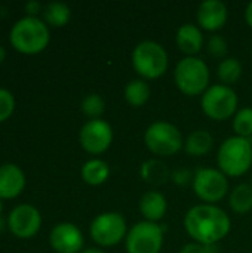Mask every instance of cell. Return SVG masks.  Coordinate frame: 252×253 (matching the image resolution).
<instances>
[{
  "mask_svg": "<svg viewBox=\"0 0 252 253\" xmlns=\"http://www.w3.org/2000/svg\"><path fill=\"white\" fill-rule=\"evenodd\" d=\"M187 234L201 245H218L230 233L232 222L229 215L215 205H196L184 216Z\"/></svg>",
  "mask_w": 252,
  "mask_h": 253,
  "instance_id": "1",
  "label": "cell"
},
{
  "mask_svg": "<svg viewBox=\"0 0 252 253\" xmlns=\"http://www.w3.org/2000/svg\"><path fill=\"white\" fill-rule=\"evenodd\" d=\"M10 44L24 55L43 52L50 40L48 24L37 16H24L18 19L10 30Z\"/></svg>",
  "mask_w": 252,
  "mask_h": 253,
  "instance_id": "2",
  "label": "cell"
},
{
  "mask_svg": "<svg viewBox=\"0 0 252 253\" xmlns=\"http://www.w3.org/2000/svg\"><path fill=\"white\" fill-rule=\"evenodd\" d=\"M217 163L226 176H242L252 165L251 138L230 136L224 139L217 153Z\"/></svg>",
  "mask_w": 252,
  "mask_h": 253,
  "instance_id": "3",
  "label": "cell"
},
{
  "mask_svg": "<svg viewBox=\"0 0 252 253\" xmlns=\"http://www.w3.org/2000/svg\"><path fill=\"white\" fill-rule=\"evenodd\" d=\"M132 65L143 79H159L168 70V52L154 40H143L132 50Z\"/></svg>",
  "mask_w": 252,
  "mask_h": 253,
  "instance_id": "4",
  "label": "cell"
},
{
  "mask_svg": "<svg viewBox=\"0 0 252 253\" xmlns=\"http://www.w3.org/2000/svg\"><path fill=\"white\" fill-rule=\"evenodd\" d=\"M174 80L184 95H203L209 87V68L206 62L198 56H184L175 65Z\"/></svg>",
  "mask_w": 252,
  "mask_h": 253,
  "instance_id": "5",
  "label": "cell"
},
{
  "mask_svg": "<svg viewBox=\"0 0 252 253\" xmlns=\"http://www.w3.org/2000/svg\"><path fill=\"white\" fill-rule=\"evenodd\" d=\"M147 148L162 157L174 156L184 147L181 130L169 122H154L144 132Z\"/></svg>",
  "mask_w": 252,
  "mask_h": 253,
  "instance_id": "6",
  "label": "cell"
},
{
  "mask_svg": "<svg viewBox=\"0 0 252 253\" xmlns=\"http://www.w3.org/2000/svg\"><path fill=\"white\" fill-rule=\"evenodd\" d=\"M238 95L236 92L226 84H212L202 95L201 105L203 113L217 122L230 119L238 111Z\"/></svg>",
  "mask_w": 252,
  "mask_h": 253,
  "instance_id": "7",
  "label": "cell"
},
{
  "mask_svg": "<svg viewBox=\"0 0 252 253\" xmlns=\"http://www.w3.org/2000/svg\"><path fill=\"white\" fill-rule=\"evenodd\" d=\"M165 228L157 222L140 221L126 234L125 248L128 253H159L163 246Z\"/></svg>",
  "mask_w": 252,
  "mask_h": 253,
  "instance_id": "8",
  "label": "cell"
},
{
  "mask_svg": "<svg viewBox=\"0 0 252 253\" xmlns=\"http://www.w3.org/2000/svg\"><path fill=\"white\" fill-rule=\"evenodd\" d=\"M89 234L92 240L100 248H111L119 245L126 239L128 228L125 218L117 212L100 213L89 227Z\"/></svg>",
  "mask_w": 252,
  "mask_h": 253,
  "instance_id": "9",
  "label": "cell"
},
{
  "mask_svg": "<svg viewBox=\"0 0 252 253\" xmlns=\"http://www.w3.org/2000/svg\"><path fill=\"white\" fill-rule=\"evenodd\" d=\"M195 194L208 205L221 202L229 193V179L220 170L214 168H201L193 176Z\"/></svg>",
  "mask_w": 252,
  "mask_h": 253,
  "instance_id": "10",
  "label": "cell"
},
{
  "mask_svg": "<svg viewBox=\"0 0 252 253\" xmlns=\"http://www.w3.org/2000/svg\"><path fill=\"white\" fill-rule=\"evenodd\" d=\"M82 148L89 154H102L113 142V129L108 122L102 119L88 120L79 133Z\"/></svg>",
  "mask_w": 252,
  "mask_h": 253,
  "instance_id": "11",
  "label": "cell"
},
{
  "mask_svg": "<svg viewBox=\"0 0 252 253\" xmlns=\"http://www.w3.org/2000/svg\"><path fill=\"white\" fill-rule=\"evenodd\" d=\"M10 233L22 240L34 237L42 227V215L37 208L31 205H19L13 208L7 218Z\"/></svg>",
  "mask_w": 252,
  "mask_h": 253,
  "instance_id": "12",
  "label": "cell"
},
{
  "mask_svg": "<svg viewBox=\"0 0 252 253\" xmlns=\"http://www.w3.org/2000/svg\"><path fill=\"white\" fill-rule=\"evenodd\" d=\"M50 248L56 253H80L83 251V234L71 222L56 224L49 236Z\"/></svg>",
  "mask_w": 252,
  "mask_h": 253,
  "instance_id": "13",
  "label": "cell"
},
{
  "mask_svg": "<svg viewBox=\"0 0 252 253\" xmlns=\"http://www.w3.org/2000/svg\"><path fill=\"white\" fill-rule=\"evenodd\" d=\"M198 24L206 31H217L224 27L229 18V9L221 0H206L198 7Z\"/></svg>",
  "mask_w": 252,
  "mask_h": 253,
  "instance_id": "14",
  "label": "cell"
},
{
  "mask_svg": "<svg viewBox=\"0 0 252 253\" xmlns=\"http://www.w3.org/2000/svg\"><path fill=\"white\" fill-rule=\"evenodd\" d=\"M25 187V175L15 163H4L0 166V199H15Z\"/></svg>",
  "mask_w": 252,
  "mask_h": 253,
  "instance_id": "15",
  "label": "cell"
},
{
  "mask_svg": "<svg viewBox=\"0 0 252 253\" xmlns=\"http://www.w3.org/2000/svg\"><path fill=\"white\" fill-rule=\"evenodd\" d=\"M175 42L178 49L187 56H196L203 46V34L201 27L186 22L177 30Z\"/></svg>",
  "mask_w": 252,
  "mask_h": 253,
  "instance_id": "16",
  "label": "cell"
},
{
  "mask_svg": "<svg viewBox=\"0 0 252 253\" xmlns=\"http://www.w3.org/2000/svg\"><path fill=\"white\" fill-rule=\"evenodd\" d=\"M168 209V202L160 191L151 190L141 196L140 199V212L144 216V221L157 222L160 221Z\"/></svg>",
  "mask_w": 252,
  "mask_h": 253,
  "instance_id": "17",
  "label": "cell"
},
{
  "mask_svg": "<svg viewBox=\"0 0 252 253\" xmlns=\"http://www.w3.org/2000/svg\"><path fill=\"white\" fill-rule=\"evenodd\" d=\"M214 147V136L205 129H196L184 141V150L189 156L202 157L206 156Z\"/></svg>",
  "mask_w": 252,
  "mask_h": 253,
  "instance_id": "18",
  "label": "cell"
},
{
  "mask_svg": "<svg viewBox=\"0 0 252 253\" xmlns=\"http://www.w3.org/2000/svg\"><path fill=\"white\" fill-rule=\"evenodd\" d=\"M140 172H141V178L151 185H163L165 182H168V179H171V172L168 165L159 159L146 160L141 165Z\"/></svg>",
  "mask_w": 252,
  "mask_h": 253,
  "instance_id": "19",
  "label": "cell"
},
{
  "mask_svg": "<svg viewBox=\"0 0 252 253\" xmlns=\"http://www.w3.org/2000/svg\"><path fill=\"white\" fill-rule=\"evenodd\" d=\"M82 179L89 185H101L110 176V168L107 162L101 159H91L83 163L80 169Z\"/></svg>",
  "mask_w": 252,
  "mask_h": 253,
  "instance_id": "20",
  "label": "cell"
},
{
  "mask_svg": "<svg viewBox=\"0 0 252 253\" xmlns=\"http://www.w3.org/2000/svg\"><path fill=\"white\" fill-rule=\"evenodd\" d=\"M230 209L235 213L245 215L252 211V187L250 184L236 185L229 196Z\"/></svg>",
  "mask_w": 252,
  "mask_h": 253,
  "instance_id": "21",
  "label": "cell"
},
{
  "mask_svg": "<svg viewBox=\"0 0 252 253\" xmlns=\"http://www.w3.org/2000/svg\"><path fill=\"white\" fill-rule=\"evenodd\" d=\"M71 18V9L61 1H50L43 7V21L50 27H64Z\"/></svg>",
  "mask_w": 252,
  "mask_h": 253,
  "instance_id": "22",
  "label": "cell"
},
{
  "mask_svg": "<svg viewBox=\"0 0 252 253\" xmlns=\"http://www.w3.org/2000/svg\"><path fill=\"white\" fill-rule=\"evenodd\" d=\"M151 95L150 86L144 79H135L125 86V99L132 107H143Z\"/></svg>",
  "mask_w": 252,
  "mask_h": 253,
  "instance_id": "23",
  "label": "cell"
},
{
  "mask_svg": "<svg viewBox=\"0 0 252 253\" xmlns=\"http://www.w3.org/2000/svg\"><path fill=\"white\" fill-rule=\"evenodd\" d=\"M242 71L244 68H242L241 61L230 56V58H224L220 62L217 74H218V79L223 82V84L230 86V84H235L242 77Z\"/></svg>",
  "mask_w": 252,
  "mask_h": 253,
  "instance_id": "24",
  "label": "cell"
},
{
  "mask_svg": "<svg viewBox=\"0 0 252 253\" xmlns=\"http://www.w3.org/2000/svg\"><path fill=\"white\" fill-rule=\"evenodd\" d=\"M233 130L236 136H252V107H244L233 116Z\"/></svg>",
  "mask_w": 252,
  "mask_h": 253,
  "instance_id": "25",
  "label": "cell"
},
{
  "mask_svg": "<svg viewBox=\"0 0 252 253\" xmlns=\"http://www.w3.org/2000/svg\"><path fill=\"white\" fill-rule=\"evenodd\" d=\"M80 108L85 116H88L91 120L100 119L105 111V101L98 93H89L82 99Z\"/></svg>",
  "mask_w": 252,
  "mask_h": 253,
  "instance_id": "26",
  "label": "cell"
},
{
  "mask_svg": "<svg viewBox=\"0 0 252 253\" xmlns=\"http://www.w3.org/2000/svg\"><path fill=\"white\" fill-rule=\"evenodd\" d=\"M206 49L209 52L211 56L214 58H218V59H224L226 55H227V50H229V44H227V40L220 36V34H214L209 37L208 40V44H206Z\"/></svg>",
  "mask_w": 252,
  "mask_h": 253,
  "instance_id": "27",
  "label": "cell"
},
{
  "mask_svg": "<svg viewBox=\"0 0 252 253\" xmlns=\"http://www.w3.org/2000/svg\"><path fill=\"white\" fill-rule=\"evenodd\" d=\"M15 110V98L7 90L0 87V123L6 122Z\"/></svg>",
  "mask_w": 252,
  "mask_h": 253,
  "instance_id": "28",
  "label": "cell"
},
{
  "mask_svg": "<svg viewBox=\"0 0 252 253\" xmlns=\"http://www.w3.org/2000/svg\"><path fill=\"white\" fill-rule=\"evenodd\" d=\"M193 176H195V175H192V172H190L189 169H184V168L177 169V170H174V172L171 173L172 182L177 184V185H180V187H186V185H189L190 182H193Z\"/></svg>",
  "mask_w": 252,
  "mask_h": 253,
  "instance_id": "29",
  "label": "cell"
},
{
  "mask_svg": "<svg viewBox=\"0 0 252 253\" xmlns=\"http://www.w3.org/2000/svg\"><path fill=\"white\" fill-rule=\"evenodd\" d=\"M180 253H208V249L205 245H201V243H187L184 245L181 249H180Z\"/></svg>",
  "mask_w": 252,
  "mask_h": 253,
  "instance_id": "30",
  "label": "cell"
},
{
  "mask_svg": "<svg viewBox=\"0 0 252 253\" xmlns=\"http://www.w3.org/2000/svg\"><path fill=\"white\" fill-rule=\"evenodd\" d=\"M42 12V4L36 0H31L25 4V13L27 16H37V13Z\"/></svg>",
  "mask_w": 252,
  "mask_h": 253,
  "instance_id": "31",
  "label": "cell"
},
{
  "mask_svg": "<svg viewBox=\"0 0 252 253\" xmlns=\"http://www.w3.org/2000/svg\"><path fill=\"white\" fill-rule=\"evenodd\" d=\"M245 19H247L248 25L252 28V1L251 3H248V6H247V9H245Z\"/></svg>",
  "mask_w": 252,
  "mask_h": 253,
  "instance_id": "32",
  "label": "cell"
},
{
  "mask_svg": "<svg viewBox=\"0 0 252 253\" xmlns=\"http://www.w3.org/2000/svg\"><path fill=\"white\" fill-rule=\"evenodd\" d=\"M80 253H105L102 249L100 248H88V249H83Z\"/></svg>",
  "mask_w": 252,
  "mask_h": 253,
  "instance_id": "33",
  "label": "cell"
},
{
  "mask_svg": "<svg viewBox=\"0 0 252 253\" xmlns=\"http://www.w3.org/2000/svg\"><path fill=\"white\" fill-rule=\"evenodd\" d=\"M6 59V49L0 44V64Z\"/></svg>",
  "mask_w": 252,
  "mask_h": 253,
  "instance_id": "34",
  "label": "cell"
},
{
  "mask_svg": "<svg viewBox=\"0 0 252 253\" xmlns=\"http://www.w3.org/2000/svg\"><path fill=\"white\" fill-rule=\"evenodd\" d=\"M3 230H4V222H3V219L0 218V233H1Z\"/></svg>",
  "mask_w": 252,
  "mask_h": 253,
  "instance_id": "35",
  "label": "cell"
},
{
  "mask_svg": "<svg viewBox=\"0 0 252 253\" xmlns=\"http://www.w3.org/2000/svg\"><path fill=\"white\" fill-rule=\"evenodd\" d=\"M1 209H3V205H1V199H0V213H1Z\"/></svg>",
  "mask_w": 252,
  "mask_h": 253,
  "instance_id": "36",
  "label": "cell"
},
{
  "mask_svg": "<svg viewBox=\"0 0 252 253\" xmlns=\"http://www.w3.org/2000/svg\"><path fill=\"white\" fill-rule=\"evenodd\" d=\"M250 185H251V187H252V176H251V182H250Z\"/></svg>",
  "mask_w": 252,
  "mask_h": 253,
  "instance_id": "37",
  "label": "cell"
}]
</instances>
